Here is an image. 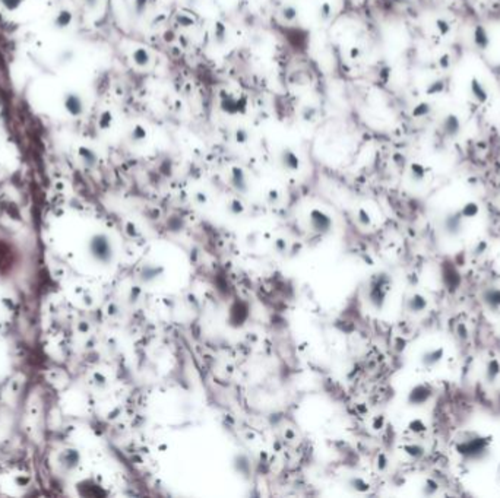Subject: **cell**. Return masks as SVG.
<instances>
[{
    "mask_svg": "<svg viewBox=\"0 0 500 498\" xmlns=\"http://www.w3.org/2000/svg\"><path fill=\"white\" fill-rule=\"evenodd\" d=\"M278 161L279 165L282 167L288 173H297L302 168V158L297 153L296 149L290 148V146H284L279 153H278Z\"/></svg>",
    "mask_w": 500,
    "mask_h": 498,
    "instance_id": "obj_1",
    "label": "cell"
},
{
    "mask_svg": "<svg viewBox=\"0 0 500 498\" xmlns=\"http://www.w3.org/2000/svg\"><path fill=\"white\" fill-rule=\"evenodd\" d=\"M309 222H310L312 229L315 232H319V234H328L333 226L332 218L328 213L320 211V209H312L310 211Z\"/></svg>",
    "mask_w": 500,
    "mask_h": 498,
    "instance_id": "obj_2",
    "label": "cell"
},
{
    "mask_svg": "<svg viewBox=\"0 0 500 498\" xmlns=\"http://www.w3.org/2000/svg\"><path fill=\"white\" fill-rule=\"evenodd\" d=\"M220 107L223 111H226L230 116L242 114L246 110V98L237 97L236 94H226V95H221Z\"/></svg>",
    "mask_w": 500,
    "mask_h": 498,
    "instance_id": "obj_3",
    "label": "cell"
},
{
    "mask_svg": "<svg viewBox=\"0 0 500 498\" xmlns=\"http://www.w3.org/2000/svg\"><path fill=\"white\" fill-rule=\"evenodd\" d=\"M92 255L95 256L97 260L104 262V263L111 260L113 250H111V244L106 235H97L92 240Z\"/></svg>",
    "mask_w": 500,
    "mask_h": 498,
    "instance_id": "obj_4",
    "label": "cell"
},
{
    "mask_svg": "<svg viewBox=\"0 0 500 498\" xmlns=\"http://www.w3.org/2000/svg\"><path fill=\"white\" fill-rule=\"evenodd\" d=\"M468 88H470V95L478 104H484V103L488 101V98H490V90L485 85V82H483L480 77L472 76L470 79Z\"/></svg>",
    "mask_w": 500,
    "mask_h": 498,
    "instance_id": "obj_5",
    "label": "cell"
},
{
    "mask_svg": "<svg viewBox=\"0 0 500 498\" xmlns=\"http://www.w3.org/2000/svg\"><path fill=\"white\" fill-rule=\"evenodd\" d=\"M386 297V282L385 279L378 278L376 281H373V284L370 285V291H369V300L375 305V307H382V304L385 301Z\"/></svg>",
    "mask_w": 500,
    "mask_h": 498,
    "instance_id": "obj_6",
    "label": "cell"
},
{
    "mask_svg": "<svg viewBox=\"0 0 500 498\" xmlns=\"http://www.w3.org/2000/svg\"><path fill=\"white\" fill-rule=\"evenodd\" d=\"M472 43L475 45V48L481 50V51H485L488 50V47L491 44V38H490V32L488 30L483 27V25H477L474 30H472Z\"/></svg>",
    "mask_w": 500,
    "mask_h": 498,
    "instance_id": "obj_7",
    "label": "cell"
},
{
    "mask_svg": "<svg viewBox=\"0 0 500 498\" xmlns=\"http://www.w3.org/2000/svg\"><path fill=\"white\" fill-rule=\"evenodd\" d=\"M230 181H231V186L237 192H240V193L247 192V189H249L247 176H246L244 170L240 168V167H231V170H230Z\"/></svg>",
    "mask_w": 500,
    "mask_h": 498,
    "instance_id": "obj_8",
    "label": "cell"
},
{
    "mask_svg": "<svg viewBox=\"0 0 500 498\" xmlns=\"http://www.w3.org/2000/svg\"><path fill=\"white\" fill-rule=\"evenodd\" d=\"M150 136H151V132L142 123H135L130 127V130H129V140L133 145H144V143H147L150 140Z\"/></svg>",
    "mask_w": 500,
    "mask_h": 498,
    "instance_id": "obj_9",
    "label": "cell"
},
{
    "mask_svg": "<svg viewBox=\"0 0 500 498\" xmlns=\"http://www.w3.org/2000/svg\"><path fill=\"white\" fill-rule=\"evenodd\" d=\"M461 130H462V123L455 114H448L445 120L442 121V132L445 136L456 137L461 133Z\"/></svg>",
    "mask_w": 500,
    "mask_h": 498,
    "instance_id": "obj_10",
    "label": "cell"
},
{
    "mask_svg": "<svg viewBox=\"0 0 500 498\" xmlns=\"http://www.w3.org/2000/svg\"><path fill=\"white\" fill-rule=\"evenodd\" d=\"M132 60H133V63L136 64L137 67L148 69L152 64V56L147 47H137V48L133 50V53H132Z\"/></svg>",
    "mask_w": 500,
    "mask_h": 498,
    "instance_id": "obj_11",
    "label": "cell"
},
{
    "mask_svg": "<svg viewBox=\"0 0 500 498\" xmlns=\"http://www.w3.org/2000/svg\"><path fill=\"white\" fill-rule=\"evenodd\" d=\"M430 173V170L424 167L423 164H418V162H412L409 165V180L412 181L414 184H421L424 183L425 179H427V174Z\"/></svg>",
    "mask_w": 500,
    "mask_h": 498,
    "instance_id": "obj_12",
    "label": "cell"
},
{
    "mask_svg": "<svg viewBox=\"0 0 500 498\" xmlns=\"http://www.w3.org/2000/svg\"><path fill=\"white\" fill-rule=\"evenodd\" d=\"M279 15H281L284 22H287V24H296L299 21L300 12H299V8L294 3H285L282 6V9H281Z\"/></svg>",
    "mask_w": 500,
    "mask_h": 498,
    "instance_id": "obj_13",
    "label": "cell"
},
{
    "mask_svg": "<svg viewBox=\"0 0 500 498\" xmlns=\"http://www.w3.org/2000/svg\"><path fill=\"white\" fill-rule=\"evenodd\" d=\"M212 38L213 43L217 45H224L228 41V30L227 27L221 22L213 24L212 31Z\"/></svg>",
    "mask_w": 500,
    "mask_h": 498,
    "instance_id": "obj_14",
    "label": "cell"
},
{
    "mask_svg": "<svg viewBox=\"0 0 500 498\" xmlns=\"http://www.w3.org/2000/svg\"><path fill=\"white\" fill-rule=\"evenodd\" d=\"M318 16L319 21L322 24H326L332 19L333 16V6L329 0H323L318 8Z\"/></svg>",
    "mask_w": 500,
    "mask_h": 498,
    "instance_id": "obj_15",
    "label": "cell"
},
{
    "mask_svg": "<svg viewBox=\"0 0 500 498\" xmlns=\"http://www.w3.org/2000/svg\"><path fill=\"white\" fill-rule=\"evenodd\" d=\"M252 139V132L244 127V126H240L234 130V142L239 143V145H247Z\"/></svg>",
    "mask_w": 500,
    "mask_h": 498,
    "instance_id": "obj_16",
    "label": "cell"
},
{
    "mask_svg": "<svg viewBox=\"0 0 500 498\" xmlns=\"http://www.w3.org/2000/svg\"><path fill=\"white\" fill-rule=\"evenodd\" d=\"M435 30H436V32H438L439 37L445 38V37H448V35L451 34L452 25H451V22H448L446 19L440 18V19H438V21L435 22Z\"/></svg>",
    "mask_w": 500,
    "mask_h": 498,
    "instance_id": "obj_17",
    "label": "cell"
},
{
    "mask_svg": "<svg viewBox=\"0 0 500 498\" xmlns=\"http://www.w3.org/2000/svg\"><path fill=\"white\" fill-rule=\"evenodd\" d=\"M316 117H318V110L316 107L313 106H306L302 111V119L307 123H313L316 121Z\"/></svg>",
    "mask_w": 500,
    "mask_h": 498,
    "instance_id": "obj_18",
    "label": "cell"
},
{
    "mask_svg": "<svg viewBox=\"0 0 500 498\" xmlns=\"http://www.w3.org/2000/svg\"><path fill=\"white\" fill-rule=\"evenodd\" d=\"M412 114H414V117H417V119H423V117H425V116L430 114V106H428V104H424V103H423V104H418V106L414 108Z\"/></svg>",
    "mask_w": 500,
    "mask_h": 498,
    "instance_id": "obj_19",
    "label": "cell"
},
{
    "mask_svg": "<svg viewBox=\"0 0 500 498\" xmlns=\"http://www.w3.org/2000/svg\"><path fill=\"white\" fill-rule=\"evenodd\" d=\"M67 108H70V111H72L74 114L81 113V110H82V103H81V100L76 98V97H70V98H69V103H67Z\"/></svg>",
    "mask_w": 500,
    "mask_h": 498,
    "instance_id": "obj_20",
    "label": "cell"
},
{
    "mask_svg": "<svg viewBox=\"0 0 500 498\" xmlns=\"http://www.w3.org/2000/svg\"><path fill=\"white\" fill-rule=\"evenodd\" d=\"M443 91H445V85H443V82H433V85H430V87H428L427 92H428V94H433V95H436V94H440V92H443Z\"/></svg>",
    "mask_w": 500,
    "mask_h": 498,
    "instance_id": "obj_21",
    "label": "cell"
},
{
    "mask_svg": "<svg viewBox=\"0 0 500 498\" xmlns=\"http://www.w3.org/2000/svg\"><path fill=\"white\" fill-rule=\"evenodd\" d=\"M449 64H451V59H449V56H443V57H440L439 66L442 67V69H448V67H449Z\"/></svg>",
    "mask_w": 500,
    "mask_h": 498,
    "instance_id": "obj_22",
    "label": "cell"
},
{
    "mask_svg": "<svg viewBox=\"0 0 500 498\" xmlns=\"http://www.w3.org/2000/svg\"><path fill=\"white\" fill-rule=\"evenodd\" d=\"M360 56H362L360 48H359V47H352V48H351V59H359Z\"/></svg>",
    "mask_w": 500,
    "mask_h": 498,
    "instance_id": "obj_23",
    "label": "cell"
},
{
    "mask_svg": "<svg viewBox=\"0 0 500 498\" xmlns=\"http://www.w3.org/2000/svg\"><path fill=\"white\" fill-rule=\"evenodd\" d=\"M85 3L90 5V6H95V5L98 3V0H85Z\"/></svg>",
    "mask_w": 500,
    "mask_h": 498,
    "instance_id": "obj_24",
    "label": "cell"
},
{
    "mask_svg": "<svg viewBox=\"0 0 500 498\" xmlns=\"http://www.w3.org/2000/svg\"><path fill=\"white\" fill-rule=\"evenodd\" d=\"M193 3H196V0H193Z\"/></svg>",
    "mask_w": 500,
    "mask_h": 498,
    "instance_id": "obj_25",
    "label": "cell"
}]
</instances>
